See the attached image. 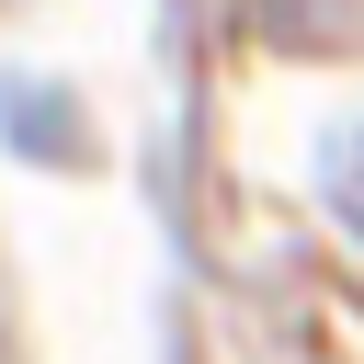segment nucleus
I'll return each mask as SVG.
<instances>
[{
  "label": "nucleus",
  "mask_w": 364,
  "mask_h": 364,
  "mask_svg": "<svg viewBox=\"0 0 364 364\" xmlns=\"http://www.w3.org/2000/svg\"><path fill=\"white\" fill-rule=\"evenodd\" d=\"M341 216L364 228V148H353V171H341Z\"/></svg>",
  "instance_id": "1"
}]
</instances>
